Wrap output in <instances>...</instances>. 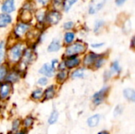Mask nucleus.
Segmentation results:
<instances>
[{"instance_id":"obj_39","label":"nucleus","mask_w":135,"mask_h":134,"mask_svg":"<svg viewBox=\"0 0 135 134\" xmlns=\"http://www.w3.org/2000/svg\"><path fill=\"white\" fill-rule=\"evenodd\" d=\"M126 2H127V0H115V3H116L117 6H122Z\"/></svg>"},{"instance_id":"obj_37","label":"nucleus","mask_w":135,"mask_h":134,"mask_svg":"<svg viewBox=\"0 0 135 134\" xmlns=\"http://www.w3.org/2000/svg\"><path fill=\"white\" fill-rule=\"evenodd\" d=\"M36 2L39 5L44 6H46V5L47 4L48 0H36Z\"/></svg>"},{"instance_id":"obj_20","label":"nucleus","mask_w":135,"mask_h":134,"mask_svg":"<svg viewBox=\"0 0 135 134\" xmlns=\"http://www.w3.org/2000/svg\"><path fill=\"white\" fill-rule=\"evenodd\" d=\"M19 78H20V76L17 72H11L6 77V80L9 83H15L19 80Z\"/></svg>"},{"instance_id":"obj_36","label":"nucleus","mask_w":135,"mask_h":134,"mask_svg":"<svg viewBox=\"0 0 135 134\" xmlns=\"http://www.w3.org/2000/svg\"><path fill=\"white\" fill-rule=\"evenodd\" d=\"M59 62L58 59H53L51 61V67L55 70L56 69H58L59 67Z\"/></svg>"},{"instance_id":"obj_2","label":"nucleus","mask_w":135,"mask_h":134,"mask_svg":"<svg viewBox=\"0 0 135 134\" xmlns=\"http://www.w3.org/2000/svg\"><path fill=\"white\" fill-rule=\"evenodd\" d=\"M85 50H86V46L84 43L77 42L73 44L70 43V45H69L66 47V49L65 51V54L67 56L76 55V54H81V53L85 52Z\"/></svg>"},{"instance_id":"obj_17","label":"nucleus","mask_w":135,"mask_h":134,"mask_svg":"<svg viewBox=\"0 0 135 134\" xmlns=\"http://www.w3.org/2000/svg\"><path fill=\"white\" fill-rule=\"evenodd\" d=\"M63 39H64V42L66 44H70L74 42L75 39V34L73 32H67L65 33Z\"/></svg>"},{"instance_id":"obj_42","label":"nucleus","mask_w":135,"mask_h":134,"mask_svg":"<svg viewBox=\"0 0 135 134\" xmlns=\"http://www.w3.org/2000/svg\"><path fill=\"white\" fill-rule=\"evenodd\" d=\"M131 47H134V37L132 38V41H131Z\"/></svg>"},{"instance_id":"obj_26","label":"nucleus","mask_w":135,"mask_h":134,"mask_svg":"<svg viewBox=\"0 0 135 134\" xmlns=\"http://www.w3.org/2000/svg\"><path fill=\"white\" fill-rule=\"evenodd\" d=\"M44 95V92L41 88H37L34 90L32 93V98L34 100H40Z\"/></svg>"},{"instance_id":"obj_41","label":"nucleus","mask_w":135,"mask_h":134,"mask_svg":"<svg viewBox=\"0 0 135 134\" xmlns=\"http://www.w3.org/2000/svg\"><path fill=\"white\" fill-rule=\"evenodd\" d=\"M97 134H110L108 131H106V130H104V131H100V132H99Z\"/></svg>"},{"instance_id":"obj_11","label":"nucleus","mask_w":135,"mask_h":134,"mask_svg":"<svg viewBox=\"0 0 135 134\" xmlns=\"http://www.w3.org/2000/svg\"><path fill=\"white\" fill-rule=\"evenodd\" d=\"M10 85L8 83H4L0 85V99H6L10 92Z\"/></svg>"},{"instance_id":"obj_10","label":"nucleus","mask_w":135,"mask_h":134,"mask_svg":"<svg viewBox=\"0 0 135 134\" xmlns=\"http://www.w3.org/2000/svg\"><path fill=\"white\" fill-rule=\"evenodd\" d=\"M12 17L9 13H0V28H6L7 25L11 24Z\"/></svg>"},{"instance_id":"obj_8","label":"nucleus","mask_w":135,"mask_h":134,"mask_svg":"<svg viewBox=\"0 0 135 134\" xmlns=\"http://www.w3.org/2000/svg\"><path fill=\"white\" fill-rule=\"evenodd\" d=\"M100 55L95 54V53H89L87 54L83 60V63L85 66H91L93 65H94V63L96 62V61L97 60V58L100 57Z\"/></svg>"},{"instance_id":"obj_15","label":"nucleus","mask_w":135,"mask_h":134,"mask_svg":"<svg viewBox=\"0 0 135 134\" xmlns=\"http://www.w3.org/2000/svg\"><path fill=\"white\" fill-rule=\"evenodd\" d=\"M123 95L124 97L131 101V102H134L135 101V92L133 88H126L123 91Z\"/></svg>"},{"instance_id":"obj_1","label":"nucleus","mask_w":135,"mask_h":134,"mask_svg":"<svg viewBox=\"0 0 135 134\" xmlns=\"http://www.w3.org/2000/svg\"><path fill=\"white\" fill-rule=\"evenodd\" d=\"M25 51V46L22 43H17L11 47L8 51V59L11 62H18Z\"/></svg>"},{"instance_id":"obj_19","label":"nucleus","mask_w":135,"mask_h":134,"mask_svg":"<svg viewBox=\"0 0 135 134\" xmlns=\"http://www.w3.org/2000/svg\"><path fill=\"white\" fill-rule=\"evenodd\" d=\"M84 76H85V70L82 68H80V69L74 70L71 74V77L73 79L82 78V77H84Z\"/></svg>"},{"instance_id":"obj_18","label":"nucleus","mask_w":135,"mask_h":134,"mask_svg":"<svg viewBox=\"0 0 135 134\" xmlns=\"http://www.w3.org/2000/svg\"><path fill=\"white\" fill-rule=\"evenodd\" d=\"M32 57H33V54H32V51H30V50L26 51L23 55V63L25 65H28L33 59Z\"/></svg>"},{"instance_id":"obj_3","label":"nucleus","mask_w":135,"mask_h":134,"mask_svg":"<svg viewBox=\"0 0 135 134\" xmlns=\"http://www.w3.org/2000/svg\"><path fill=\"white\" fill-rule=\"evenodd\" d=\"M108 90H109V88L108 86H104L100 91H98L97 92H96L93 95V102L96 106L100 105V103H102L104 101V100H105V98H106V96L108 95Z\"/></svg>"},{"instance_id":"obj_24","label":"nucleus","mask_w":135,"mask_h":134,"mask_svg":"<svg viewBox=\"0 0 135 134\" xmlns=\"http://www.w3.org/2000/svg\"><path fill=\"white\" fill-rule=\"evenodd\" d=\"M78 2V0H64L63 2V9L65 11H69L70 9V8L72 7L73 5H74L76 2Z\"/></svg>"},{"instance_id":"obj_28","label":"nucleus","mask_w":135,"mask_h":134,"mask_svg":"<svg viewBox=\"0 0 135 134\" xmlns=\"http://www.w3.org/2000/svg\"><path fill=\"white\" fill-rule=\"evenodd\" d=\"M104 24V22L103 21H101V20L97 21L96 23H95V24H94V32L96 33L99 32V31L103 28Z\"/></svg>"},{"instance_id":"obj_34","label":"nucleus","mask_w":135,"mask_h":134,"mask_svg":"<svg viewBox=\"0 0 135 134\" xmlns=\"http://www.w3.org/2000/svg\"><path fill=\"white\" fill-rule=\"evenodd\" d=\"M20 125H21V122H20L19 119H16L15 121H13V125H12V130L13 131H16L19 128Z\"/></svg>"},{"instance_id":"obj_7","label":"nucleus","mask_w":135,"mask_h":134,"mask_svg":"<svg viewBox=\"0 0 135 134\" xmlns=\"http://www.w3.org/2000/svg\"><path fill=\"white\" fill-rule=\"evenodd\" d=\"M15 9V0H5L1 7L2 11L6 13H10L13 12Z\"/></svg>"},{"instance_id":"obj_23","label":"nucleus","mask_w":135,"mask_h":134,"mask_svg":"<svg viewBox=\"0 0 135 134\" xmlns=\"http://www.w3.org/2000/svg\"><path fill=\"white\" fill-rule=\"evenodd\" d=\"M56 77H57V80L59 81L62 82V81H64L67 78V77H68V72L66 71V70H61L58 73V74H57Z\"/></svg>"},{"instance_id":"obj_32","label":"nucleus","mask_w":135,"mask_h":134,"mask_svg":"<svg viewBox=\"0 0 135 134\" xmlns=\"http://www.w3.org/2000/svg\"><path fill=\"white\" fill-rule=\"evenodd\" d=\"M23 124H24V126H25V127H27V128L30 127V126H32V124H33V118H32V117H27V118L24 120Z\"/></svg>"},{"instance_id":"obj_13","label":"nucleus","mask_w":135,"mask_h":134,"mask_svg":"<svg viewBox=\"0 0 135 134\" xmlns=\"http://www.w3.org/2000/svg\"><path fill=\"white\" fill-rule=\"evenodd\" d=\"M61 48V43L60 41L58 39H54L51 42L47 47L48 52H57Z\"/></svg>"},{"instance_id":"obj_30","label":"nucleus","mask_w":135,"mask_h":134,"mask_svg":"<svg viewBox=\"0 0 135 134\" xmlns=\"http://www.w3.org/2000/svg\"><path fill=\"white\" fill-rule=\"evenodd\" d=\"M104 62H105V58L104 57H102V56H100L97 58V60L96 61V62L94 63V66H95L96 68L98 69V68H100L104 65Z\"/></svg>"},{"instance_id":"obj_12","label":"nucleus","mask_w":135,"mask_h":134,"mask_svg":"<svg viewBox=\"0 0 135 134\" xmlns=\"http://www.w3.org/2000/svg\"><path fill=\"white\" fill-rule=\"evenodd\" d=\"M104 0H100V2H93V4L90 5L89 6V13L90 14H94L97 11H99L100 9H101L104 5Z\"/></svg>"},{"instance_id":"obj_9","label":"nucleus","mask_w":135,"mask_h":134,"mask_svg":"<svg viewBox=\"0 0 135 134\" xmlns=\"http://www.w3.org/2000/svg\"><path fill=\"white\" fill-rule=\"evenodd\" d=\"M39 73L47 77H52L55 74V70L51 67V66L48 64H44L43 66L40 69Z\"/></svg>"},{"instance_id":"obj_35","label":"nucleus","mask_w":135,"mask_h":134,"mask_svg":"<svg viewBox=\"0 0 135 134\" xmlns=\"http://www.w3.org/2000/svg\"><path fill=\"white\" fill-rule=\"evenodd\" d=\"M74 25V23L73 21H67L66 23H64L63 24V28L66 30H69V29H71Z\"/></svg>"},{"instance_id":"obj_31","label":"nucleus","mask_w":135,"mask_h":134,"mask_svg":"<svg viewBox=\"0 0 135 134\" xmlns=\"http://www.w3.org/2000/svg\"><path fill=\"white\" fill-rule=\"evenodd\" d=\"M4 47H5L4 42H3V41H1V42H0V65H1V63L2 62V61H3V59H4V57H5Z\"/></svg>"},{"instance_id":"obj_43","label":"nucleus","mask_w":135,"mask_h":134,"mask_svg":"<svg viewBox=\"0 0 135 134\" xmlns=\"http://www.w3.org/2000/svg\"><path fill=\"white\" fill-rule=\"evenodd\" d=\"M17 134H25V132L24 131H22V132H20V133H18Z\"/></svg>"},{"instance_id":"obj_4","label":"nucleus","mask_w":135,"mask_h":134,"mask_svg":"<svg viewBox=\"0 0 135 134\" xmlns=\"http://www.w3.org/2000/svg\"><path fill=\"white\" fill-rule=\"evenodd\" d=\"M30 26L28 23L26 22H20L18 23L15 28H14V34L17 37H21L23 36L25 34L27 33V32L29 30Z\"/></svg>"},{"instance_id":"obj_21","label":"nucleus","mask_w":135,"mask_h":134,"mask_svg":"<svg viewBox=\"0 0 135 134\" xmlns=\"http://www.w3.org/2000/svg\"><path fill=\"white\" fill-rule=\"evenodd\" d=\"M122 69H121V66L119 64V62L117 61H115L112 62V66H111V70L110 71L112 72V73H115V74H119L120 72H121Z\"/></svg>"},{"instance_id":"obj_33","label":"nucleus","mask_w":135,"mask_h":134,"mask_svg":"<svg viewBox=\"0 0 135 134\" xmlns=\"http://www.w3.org/2000/svg\"><path fill=\"white\" fill-rule=\"evenodd\" d=\"M47 82H48L47 78L44 77H40V78L38 80L37 84H38L39 85H41V86H45V85L47 84Z\"/></svg>"},{"instance_id":"obj_5","label":"nucleus","mask_w":135,"mask_h":134,"mask_svg":"<svg viewBox=\"0 0 135 134\" xmlns=\"http://www.w3.org/2000/svg\"><path fill=\"white\" fill-rule=\"evenodd\" d=\"M61 19V14L56 10H52L46 15V21L51 24H56Z\"/></svg>"},{"instance_id":"obj_22","label":"nucleus","mask_w":135,"mask_h":134,"mask_svg":"<svg viewBox=\"0 0 135 134\" xmlns=\"http://www.w3.org/2000/svg\"><path fill=\"white\" fill-rule=\"evenodd\" d=\"M58 118H59V112H58L56 110H54V111L51 112V115H50V117H49V118H48V123H49L50 125L55 124V123L57 122Z\"/></svg>"},{"instance_id":"obj_40","label":"nucleus","mask_w":135,"mask_h":134,"mask_svg":"<svg viewBox=\"0 0 135 134\" xmlns=\"http://www.w3.org/2000/svg\"><path fill=\"white\" fill-rule=\"evenodd\" d=\"M53 2H54V3L55 4H60L61 2H62V0H53Z\"/></svg>"},{"instance_id":"obj_29","label":"nucleus","mask_w":135,"mask_h":134,"mask_svg":"<svg viewBox=\"0 0 135 134\" xmlns=\"http://www.w3.org/2000/svg\"><path fill=\"white\" fill-rule=\"evenodd\" d=\"M123 110H124V107L122 106V105H118L116 106V107L115 108V111H114V116L115 117H118L119 115H121L123 112Z\"/></svg>"},{"instance_id":"obj_14","label":"nucleus","mask_w":135,"mask_h":134,"mask_svg":"<svg viewBox=\"0 0 135 134\" xmlns=\"http://www.w3.org/2000/svg\"><path fill=\"white\" fill-rule=\"evenodd\" d=\"M100 119V115H94L88 118L87 124L89 127H95L99 124Z\"/></svg>"},{"instance_id":"obj_38","label":"nucleus","mask_w":135,"mask_h":134,"mask_svg":"<svg viewBox=\"0 0 135 134\" xmlns=\"http://www.w3.org/2000/svg\"><path fill=\"white\" fill-rule=\"evenodd\" d=\"M103 46H104V43H93L91 45V47H93V48H99V47H101Z\"/></svg>"},{"instance_id":"obj_16","label":"nucleus","mask_w":135,"mask_h":134,"mask_svg":"<svg viewBox=\"0 0 135 134\" xmlns=\"http://www.w3.org/2000/svg\"><path fill=\"white\" fill-rule=\"evenodd\" d=\"M55 88L54 85H51L49 86L44 92V96L46 100H51L55 96Z\"/></svg>"},{"instance_id":"obj_27","label":"nucleus","mask_w":135,"mask_h":134,"mask_svg":"<svg viewBox=\"0 0 135 134\" xmlns=\"http://www.w3.org/2000/svg\"><path fill=\"white\" fill-rule=\"evenodd\" d=\"M7 75V68L6 66L0 65V81L4 80L6 77Z\"/></svg>"},{"instance_id":"obj_6","label":"nucleus","mask_w":135,"mask_h":134,"mask_svg":"<svg viewBox=\"0 0 135 134\" xmlns=\"http://www.w3.org/2000/svg\"><path fill=\"white\" fill-rule=\"evenodd\" d=\"M80 58L77 56L71 55V56H67L66 59L64 61L65 66L68 69H73L80 64Z\"/></svg>"},{"instance_id":"obj_25","label":"nucleus","mask_w":135,"mask_h":134,"mask_svg":"<svg viewBox=\"0 0 135 134\" xmlns=\"http://www.w3.org/2000/svg\"><path fill=\"white\" fill-rule=\"evenodd\" d=\"M46 15H47V13H46L45 10H42V9L39 10L36 13V19H37L38 22L43 23L44 21H46Z\"/></svg>"}]
</instances>
